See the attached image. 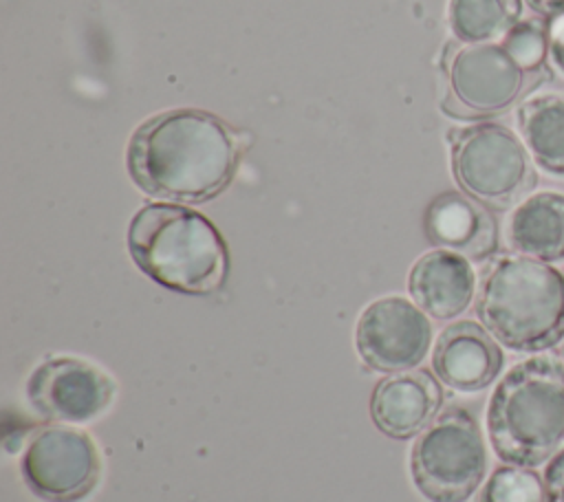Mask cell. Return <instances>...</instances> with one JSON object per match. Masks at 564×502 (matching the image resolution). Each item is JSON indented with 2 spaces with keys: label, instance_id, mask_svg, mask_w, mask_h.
<instances>
[{
  "label": "cell",
  "instance_id": "cell-1",
  "mask_svg": "<svg viewBox=\"0 0 564 502\" xmlns=\"http://www.w3.org/2000/svg\"><path fill=\"white\" fill-rule=\"evenodd\" d=\"M238 141L212 112L176 108L145 119L128 145V172L145 194L174 203H203L234 178Z\"/></svg>",
  "mask_w": 564,
  "mask_h": 502
},
{
  "label": "cell",
  "instance_id": "cell-2",
  "mask_svg": "<svg viewBox=\"0 0 564 502\" xmlns=\"http://www.w3.org/2000/svg\"><path fill=\"white\" fill-rule=\"evenodd\" d=\"M476 315L505 348L549 352L564 341V273L522 253L491 258L476 291Z\"/></svg>",
  "mask_w": 564,
  "mask_h": 502
},
{
  "label": "cell",
  "instance_id": "cell-3",
  "mask_svg": "<svg viewBox=\"0 0 564 502\" xmlns=\"http://www.w3.org/2000/svg\"><path fill=\"white\" fill-rule=\"evenodd\" d=\"M487 436L500 462L546 465L564 447V359L540 352L507 370L487 403Z\"/></svg>",
  "mask_w": 564,
  "mask_h": 502
},
{
  "label": "cell",
  "instance_id": "cell-4",
  "mask_svg": "<svg viewBox=\"0 0 564 502\" xmlns=\"http://www.w3.org/2000/svg\"><path fill=\"white\" fill-rule=\"evenodd\" d=\"M128 249L150 280L187 295L216 293L229 273V253L218 229L183 205L141 207L128 227Z\"/></svg>",
  "mask_w": 564,
  "mask_h": 502
},
{
  "label": "cell",
  "instance_id": "cell-5",
  "mask_svg": "<svg viewBox=\"0 0 564 502\" xmlns=\"http://www.w3.org/2000/svg\"><path fill=\"white\" fill-rule=\"evenodd\" d=\"M449 161L458 187L489 209H511L538 185V170L524 141L500 121L454 130Z\"/></svg>",
  "mask_w": 564,
  "mask_h": 502
},
{
  "label": "cell",
  "instance_id": "cell-6",
  "mask_svg": "<svg viewBox=\"0 0 564 502\" xmlns=\"http://www.w3.org/2000/svg\"><path fill=\"white\" fill-rule=\"evenodd\" d=\"M489 467L476 416L458 405L441 412L416 438L410 454L414 487L430 502H467Z\"/></svg>",
  "mask_w": 564,
  "mask_h": 502
},
{
  "label": "cell",
  "instance_id": "cell-7",
  "mask_svg": "<svg viewBox=\"0 0 564 502\" xmlns=\"http://www.w3.org/2000/svg\"><path fill=\"white\" fill-rule=\"evenodd\" d=\"M454 117H496L527 99L540 77L529 75L500 42L465 44L447 64Z\"/></svg>",
  "mask_w": 564,
  "mask_h": 502
},
{
  "label": "cell",
  "instance_id": "cell-8",
  "mask_svg": "<svg viewBox=\"0 0 564 502\" xmlns=\"http://www.w3.org/2000/svg\"><path fill=\"white\" fill-rule=\"evenodd\" d=\"M22 478L48 502H77L99 478V454L93 438L70 425L37 429L22 454Z\"/></svg>",
  "mask_w": 564,
  "mask_h": 502
},
{
  "label": "cell",
  "instance_id": "cell-9",
  "mask_svg": "<svg viewBox=\"0 0 564 502\" xmlns=\"http://www.w3.org/2000/svg\"><path fill=\"white\" fill-rule=\"evenodd\" d=\"M432 343L427 313L405 297L390 295L364 308L357 321V350L379 372L416 368Z\"/></svg>",
  "mask_w": 564,
  "mask_h": 502
},
{
  "label": "cell",
  "instance_id": "cell-10",
  "mask_svg": "<svg viewBox=\"0 0 564 502\" xmlns=\"http://www.w3.org/2000/svg\"><path fill=\"white\" fill-rule=\"evenodd\" d=\"M26 396L53 423H86L110 405L115 383L84 359L53 357L31 372Z\"/></svg>",
  "mask_w": 564,
  "mask_h": 502
},
{
  "label": "cell",
  "instance_id": "cell-11",
  "mask_svg": "<svg viewBox=\"0 0 564 502\" xmlns=\"http://www.w3.org/2000/svg\"><path fill=\"white\" fill-rule=\"evenodd\" d=\"M505 368L498 339L478 321L460 319L443 328L432 350V370L456 392L489 388Z\"/></svg>",
  "mask_w": 564,
  "mask_h": 502
},
{
  "label": "cell",
  "instance_id": "cell-12",
  "mask_svg": "<svg viewBox=\"0 0 564 502\" xmlns=\"http://www.w3.org/2000/svg\"><path fill=\"white\" fill-rule=\"evenodd\" d=\"M425 236L438 249L487 262L496 255L500 233L491 209L465 192H443L425 209Z\"/></svg>",
  "mask_w": 564,
  "mask_h": 502
},
{
  "label": "cell",
  "instance_id": "cell-13",
  "mask_svg": "<svg viewBox=\"0 0 564 502\" xmlns=\"http://www.w3.org/2000/svg\"><path fill=\"white\" fill-rule=\"evenodd\" d=\"M443 390L427 370L394 372L381 379L370 396L375 425L392 438L421 434L436 416Z\"/></svg>",
  "mask_w": 564,
  "mask_h": 502
},
{
  "label": "cell",
  "instance_id": "cell-14",
  "mask_svg": "<svg viewBox=\"0 0 564 502\" xmlns=\"http://www.w3.org/2000/svg\"><path fill=\"white\" fill-rule=\"evenodd\" d=\"M410 295L430 317L447 321L463 315L476 297L471 262L454 251L434 249L423 253L410 271Z\"/></svg>",
  "mask_w": 564,
  "mask_h": 502
},
{
  "label": "cell",
  "instance_id": "cell-15",
  "mask_svg": "<svg viewBox=\"0 0 564 502\" xmlns=\"http://www.w3.org/2000/svg\"><path fill=\"white\" fill-rule=\"evenodd\" d=\"M513 253L544 262H564V194L542 189L518 203L507 220Z\"/></svg>",
  "mask_w": 564,
  "mask_h": 502
},
{
  "label": "cell",
  "instance_id": "cell-16",
  "mask_svg": "<svg viewBox=\"0 0 564 502\" xmlns=\"http://www.w3.org/2000/svg\"><path fill=\"white\" fill-rule=\"evenodd\" d=\"M516 126L535 167L564 176V90L531 92L518 103Z\"/></svg>",
  "mask_w": 564,
  "mask_h": 502
},
{
  "label": "cell",
  "instance_id": "cell-17",
  "mask_svg": "<svg viewBox=\"0 0 564 502\" xmlns=\"http://www.w3.org/2000/svg\"><path fill=\"white\" fill-rule=\"evenodd\" d=\"M522 20V0H449L447 22L463 44L502 42Z\"/></svg>",
  "mask_w": 564,
  "mask_h": 502
},
{
  "label": "cell",
  "instance_id": "cell-18",
  "mask_svg": "<svg viewBox=\"0 0 564 502\" xmlns=\"http://www.w3.org/2000/svg\"><path fill=\"white\" fill-rule=\"evenodd\" d=\"M480 502H546L544 478L533 467L505 462L482 484Z\"/></svg>",
  "mask_w": 564,
  "mask_h": 502
},
{
  "label": "cell",
  "instance_id": "cell-19",
  "mask_svg": "<svg viewBox=\"0 0 564 502\" xmlns=\"http://www.w3.org/2000/svg\"><path fill=\"white\" fill-rule=\"evenodd\" d=\"M549 33L551 22L544 18L520 20L505 37L502 46L507 53L533 77L546 79V59H549Z\"/></svg>",
  "mask_w": 564,
  "mask_h": 502
},
{
  "label": "cell",
  "instance_id": "cell-20",
  "mask_svg": "<svg viewBox=\"0 0 564 502\" xmlns=\"http://www.w3.org/2000/svg\"><path fill=\"white\" fill-rule=\"evenodd\" d=\"M546 502H564V447L544 467Z\"/></svg>",
  "mask_w": 564,
  "mask_h": 502
},
{
  "label": "cell",
  "instance_id": "cell-21",
  "mask_svg": "<svg viewBox=\"0 0 564 502\" xmlns=\"http://www.w3.org/2000/svg\"><path fill=\"white\" fill-rule=\"evenodd\" d=\"M549 59H551L553 68L564 77V18H557L551 22Z\"/></svg>",
  "mask_w": 564,
  "mask_h": 502
},
{
  "label": "cell",
  "instance_id": "cell-22",
  "mask_svg": "<svg viewBox=\"0 0 564 502\" xmlns=\"http://www.w3.org/2000/svg\"><path fill=\"white\" fill-rule=\"evenodd\" d=\"M524 2L538 18H544L549 22L564 18V0H524Z\"/></svg>",
  "mask_w": 564,
  "mask_h": 502
},
{
  "label": "cell",
  "instance_id": "cell-23",
  "mask_svg": "<svg viewBox=\"0 0 564 502\" xmlns=\"http://www.w3.org/2000/svg\"><path fill=\"white\" fill-rule=\"evenodd\" d=\"M562 359H564V346H562Z\"/></svg>",
  "mask_w": 564,
  "mask_h": 502
}]
</instances>
